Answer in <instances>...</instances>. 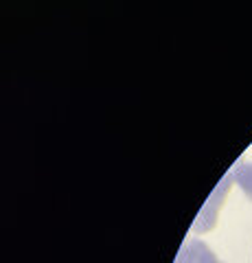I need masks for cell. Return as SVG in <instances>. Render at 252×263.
Masks as SVG:
<instances>
[{
    "instance_id": "obj_1",
    "label": "cell",
    "mask_w": 252,
    "mask_h": 263,
    "mask_svg": "<svg viewBox=\"0 0 252 263\" xmlns=\"http://www.w3.org/2000/svg\"><path fill=\"white\" fill-rule=\"evenodd\" d=\"M176 263H217V257L204 241L191 239L184 243V248L178 254Z\"/></svg>"
},
{
    "instance_id": "obj_2",
    "label": "cell",
    "mask_w": 252,
    "mask_h": 263,
    "mask_svg": "<svg viewBox=\"0 0 252 263\" xmlns=\"http://www.w3.org/2000/svg\"><path fill=\"white\" fill-rule=\"evenodd\" d=\"M232 178L237 180V184H239L241 191L252 200V162H243V164H239V167L235 169Z\"/></svg>"
}]
</instances>
